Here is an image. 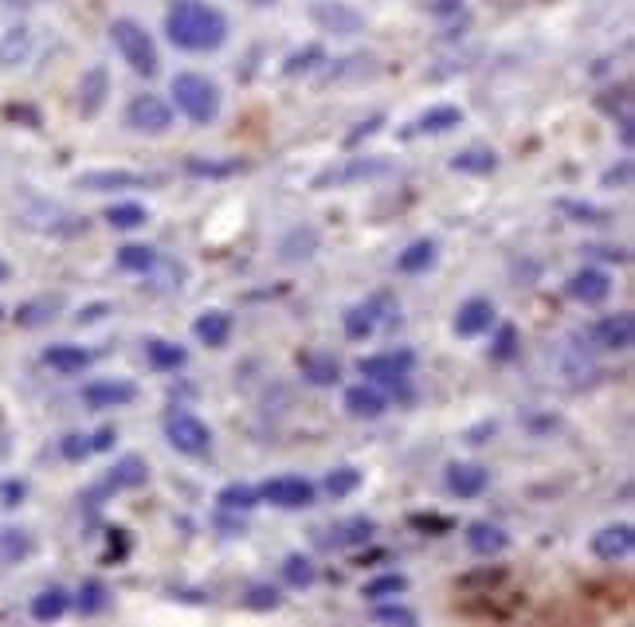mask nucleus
Returning <instances> with one entry per match:
<instances>
[{
  "mask_svg": "<svg viewBox=\"0 0 635 627\" xmlns=\"http://www.w3.org/2000/svg\"><path fill=\"white\" fill-rule=\"evenodd\" d=\"M166 36L173 48L205 56V51L224 48L228 39V16L208 0H176L166 12Z\"/></svg>",
  "mask_w": 635,
  "mask_h": 627,
  "instance_id": "1",
  "label": "nucleus"
},
{
  "mask_svg": "<svg viewBox=\"0 0 635 627\" xmlns=\"http://www.w3.org/2000/svg\"><path fill=\"white\" fill-rule=\"evenodd\" d=\"M392 314H396V303H392L389 294H377V298H369V303L353 306V310H345V337L365 342V337L377 333V325L389 322Z\"/></svg>",
  "mask_w": 635,
  "mask_h": 627,
  "instance_id": "10",
  "label": "nucleus"
},
{
  "mask_svg": "<svg viewBox=\"0 0 635 627\" xmlns=\"http://www.w3.org/2000/svg\"><path fill=\"white\" fill-rule=\"evenodd\" d=\"M494 325V303L490 298H467L455 314V333L460 337H479Z\"/></svg>",
  "mask_w": 635,
  "mask_h": 627,
  "instance_id": "22",
  "label": "nucleus"
},
{
  "mask_svg": "<svg viewBox=\"0 0 635 627\" xmlns=\"http://www.w3.org/2000/svg\"><path fill=\"white\" fill-rule=\"evenodd\" d=\"M16 499H24V482H9L4 487V506H20Z\"/></svg>",
  "mask_w": 635,
  "mask_h": 627,
  "instance_id": "52",
  "label": "nucleus"
},
{
  "mask_svg": "<svg viewBox=\"0 0 635 627\" xmlns=\"http://www.w3.org/2000/svg\"><path fill=\"white\" fill-rule=\"evenodd\" d=\"M373 619L377 624H396V627H416V612L404 604H381L377 600V607H373Z\"/></svg>",
  "mask_w": 635,
  "mask_h": 627,
  "instance_id": "44",
  "label": "nucleus"
},
{
  "mask_svg": "<svg viewBox=\"0 0 635 627\" xmlns=\"http://www.w3.org/2000/svg\"><path fill=\"white\" fill-rule=\"evenodd\" d=\"M565 208V212H573V216H581V224H600V220H605V212H600V208H593V205H561Z\"/></svg>",
  "mask_w": 635,
  "mask_h": 627,
  "instance_id": "48",
  "label": "nucleus"
},
{
  "mask_svg": "<svg viewBox=\"0 0 635 627\" xmlns=\"http://www.w3.org/2000/svg\"><path fill=\"white\" fill-rule=\"evenodd\" d=\"M467 549L475 557H499L510 549V533L494 521H471L467 526Z\"/></svg>",
  "mask_w": 635,
  "mask_h": 627,
  "instance_id": "21",
  "label": "nucleus"
},
{
  "mask_svg": "<svg viewBox=\"0 0 635 627\" xmlns=\"http://www.w3.org/2000/svg\"><path fill=\"white\" fill-rule=\"evenodd\" d=\"M126 126L134 134H166L173 126V107L157 95H137L126 107Z\"/></svg>",
  "mask_w": 635,
  "mask_h": 627,
  "instance_id": "9",
  "label": "nucleus"
},
{
  "mask_svg": "<svg viewBox=\"0 0 635 627\" xmlns=\"http://www.w3.org/2000/svg\"><path fill=\"white\" fill-rule=\"evenodd\" d=\"M75 185L87 193H122V188H149L154 176L130 173V169H95V173H78Z\"/></svg>",
  "mask_w": 635,
  "mask_h": 627,
  "instance_id": "13",
  "label": "nucleus"
},
{
  "mask_svg": "<svg viewBox=\"0 0 635 627\" xmlns=\"http://www.w3.org/2000/svg\"><path fill=\"white\" fill-rule=\"evenodd\" d=\"M389 401H384V392H377V384H353L345 389V411H350L353 420H381Z\"/></svg>",
  "mask_w": 635,
  "mask_h": 627,
  "instance_id": "20",
  "label": "nucleus"
},
{
  "mask_svg": "<svg viewBox=\"0 0 635 627\" xmlns=\"http://www.w3.org/2000/svg\"><path fill=\"white\" fill-rule=\"evenodd\" d=\"M59 306H63L59 298H39V303L20 306L16 322H20V325H44V322H51V318H56Z\"/></svg>",
  "mask_w": 635,
  "mask_h": 627,
  "instance_id": "42",
  "label": "nucleus"
},
{
  "mask_svg": "<svg viewBox=\"0 0 635 627\" xmlns=\"http://www.w3.org/2000/svg\"><path fill=\"white\" fill-rule=\"evenodd\" d=\"M451 169H455V173H471V176H487L499 169V153H494V149H479V146L463 149V153L451 157Z\"/></svg>",
  "mask_w": 635,
  "mask_h": 627,
  "instance_id": "30",
  "label": "nucleus"
},
{
  "mask_svg": "<svg viewBox=\"0 0 635 627\" xmlns=\"http://www.w3.org/2000/svg\"><path fill=\"white\" fill-rule=\"evenodd\" d=\"M318 247H322V232H318L314 224H298L283 235L279 259H283V263H306V259H314Z\"/></svg>",
  "mask_w": 635,
  "mask_h": 627,
  "instance_id": "17",
  "label": "nucleus"
},
{
  "mask_svg": "<svg viewBox=\"0 0 635 627\" xmlns=\"http://www.w3.org/2000/svg\"><path fill=\"white\" fill-rule=\"evenodd\" d=\"M146 479H149L146 459H142V455H122V459L110 467L102 490H137V487H146Z\"/></svg>",
  "mask_w": 635,
  "mask_h": 627,
  "instance_id": "24",
  "label": "nucleus"
},
{
  "mask_svg": "<svg viewBox=\"0 0 635 627\" xmlns=\"http://www.w3.org/2000/svg\"><path fill=\"white\" fill-rule=\"evenodd\" d=\"M401 592H408V577H401V573L373 577V580H365V588H362L365 600H396Z\"/></svg>",
  "mask_w": 635,
  "mask_h": 627,
  "instance_id": "37",
  "label": "nucleus"
},
{
  "mask_svg": "<svg viewBox=\"0 0 635 627\" xmlns=\"http://www.w3.org/2000/svg\"><path fill=\"white\" fill-rule=\"evenodd\" d=\"M110 39H114L118 56L126 59L130 71H134V75L154 78L157 71H161V56H157L154 36H149V32L142 28V24H137V20L118 16L114 24H110Z\"/></svg>",
  "mask_w": 635,
  "mask_h": 627,
  "instance_id": "3",
  "label": "nucleus"
},
{
  "mask_svg": "<svg viewBox=\"0 0 635 627\" xmlns=\"http://www.w3.org/2000/svg\"><path fill=\"white\" fill-rule=\"evenodd\" d=\"M412 365H416V353L412 349H384V353H373V357H362V361H357V372H362L369 384L404 389L412 377Z\"/></svg>",
  "mask_w": 635,
  "mask_h": 627,
  "instance_id": "4",
  "label": "nucleus"
},
{
  "mask_svg": "<svg viewBox=\"0 0 635 627\" xmlns=\"http://www.w3.org/2000/svg\"><path fill=\"white\" fill-rule=\"evenodd\" d=\"M4 279H9V263H4V259H0V283H4Z\"/></svg>",
  "mask_w": 635,
  "mask_h": 627,
  "instance_id": "56",
  "label": "nucleus"
},
{
  "mask_svg": "<svg viewBox=\"0 0 635 627\" xmlns=\"http://www.w3.org/2000/svg\"><path fill=\"white\" fill-rule=\"evenodd\" d=\"M310 20L318 24V32H330V36H357L365 32V16L345 0H314Z\"/></svg>",
  "mask_w": 635,
  "mask_h": 627,
  "instance_id": "8",
  "label": "nucleus"
},
{
  "mask_svg": "<svg viewBox=\"0 0 635 627\" xmlns=\"http://www.w3.org/2000/svg\"><path fill=\"white\" fill-rule=\"evenodd\" d=\"M146 357H149V365H154V369H161V372H176L181 365L188 361V353L181 349V345L166 342V337H149V342H146Z\"/></svg>",
  "mask_w": 635,
  "mask_h": 627,
  "instance_id": "32",
  "label": "nucleus"
},
{
  "mask_svg": "<svg viewBox=\"0 0 635 627\" xmlns=\"http://www.w3.org/2000/svg\"><path fill=\"white\" fill-rule=\"evenodd\" d=\"M157 263H161V259H157L154 247H142V244H126V247H118V267H122V271L146 274V271H154Z\"/></svg>",
  "mask_w": 635,
  "mask_h": 627,
  "instance_id": "36",
  "label": "nucleus"
},
{
  "mask_svg": "<svg viewBox=\"0 0 635 627\" xmlns=\"http://www.w3.org/2000/svg\"><path fill=\"white\" fill-rule=\"evenodd\" d=\"M612 294V274L600 271V267H581L573 279H569V298H577L585 306H600Z\"/></svg>",
  "mask_w": 635,
  "mask_h": 627,
  "instance_id": "16",
  "label": "nucleus"
},
{
  "mask_svg": "<svg viewBox=\"0 0 635 627\" xmlns=\"http://www.w3.org/2000/svg\"><path fill=\"white\" fill-rule=\"evenodd\" d=\"M463 126V110L460 107H431L428 114H420L412 122L408 134H448V130Z\"/></svg>",
  "mask_w": 635,
  "mask_h": 627,
  "instance_id": "28",
  "label": "nucleus"
},
{
  "mask_svg": "<svg viewBox=\"0 0 635 627\" xmlns=\"http://www.w3.org/2000/svg\"><path fill=\"white\" fill-rule=\"evenodd\" d=\"M381 122H384V114H373L369 122H362V130H353V134L345 137V146H357V142H362V137L377 134V126H381Z\"/></svg>",
  "mask_w": 635,
  "mask_h": 627,
  "instance_id": "49",
  "label": "nucleus"
},
{
  "mask_svg": "<svg viewBox=\"0 0 635 627\" xmlns=\"http://www.w3.org/2000/svg\"><path fill=\"white\" fill-rule=\"evenodd\" d=\"M107 314V306H90V310L78 314V322H95V318H102Z\"/></svg>",
  "mask_w": 635,
  "mask_h": 627,
  "instance_id": "54",
  "label": "nucleus"
},
{
  "mask_svg": "<svg viewBox=\"0 0 635 627\" xmlns=\"http://www.w3.org/2000/svg\"><path fill=\"white\" fill-rule=\"evenodd\" d=\"M71 607V592L68 588H44L36 600H32V619H39V624H51V619H59L63 612Z\"/></svg>",
  "mask_w": 635,
  "mask_h": 627,
  "instance_id": "31",
  "label": "nucleus"
},
{
  "mask_svg": "<svg viewBox=\"0 0 635 627\" xmlns=\"http://www.w3.org/2000/svg\"><path fill=\"white\" fill-rule=\"evenodd\" d=\"M216 502H220L224 514H247V509L259 506V490L247 487V482H228V487L216 494Z\"/></svg>",
  "mask_w": 635,
  "mask_h": 627,
  "instance_id": "33",
  "label": "nucleus"
},
{
  "mask_svg": "<svg viewBox=\"0 0 635 627\" xmlns=\"http://www.w3.org/2000/svg\"><path fill=\"white\" fill-rule=\"evenodd\" d=\"M412 526L416 529H451V518H424V514H416Z\"/></svg>",
  "mask_w": 635,
  "mask_h": 627,
  "instance_id": "51",
  "label": "nucleus"
},
{
  "mask_svg": "<svg viewBox=\"0 0 635 627\" xmlns=\"http://www.w3.org/2000/svg\"><path fill=\"white\" fill-rule=\"evenodd\" d=\"M392 161L381 157H345L342 165H330L326 173L314 176V188H345V185H362V181H377V176H389Z\"/></svg>",
  "mask_w": 635,
  "mask_h": 627,
  "instance_id": "5",
  "label": "nucleus"
},
{
  "mask_svg": "<svg viewBox=\"0 0 635 627\" xmlns=\"http://www.w3.org/2000/svg\"><path fill=\"white\" fill-rule=\"evenodd\" d=\"M362 487V470H353V467H338L326 475V494H330L333 502L338 499H350L353 490Z\"/></svg>",
  "mask_w": 635,
  "mask_h": 627,
  "instance_id": "40",
  "label": "nucleus"
},
{
  "mask_svg": "<svg viewBox=\"0 0 635 627\" xmlns=\"http://www.w3.org/2000/svg\"><path fill=\"white\" fill-rule=\"evenodd\" d=\"M632 342H635V318L627 310L608 314V318H600V322L593 325V345H600V349L624 353V349H632Z\"/></svg>",
  "mask_w": 635,
  "mask_h": 627,
  "instance_id": "14",
  "label": "nucleus"
},
{
  "mask_svg": "<svg viewBox=\"0 0 635 627\" xmlns=\"http://www.w3.org/2000/svg\"><path fill=\"white\" fill-rule=\"evenodd\" d=\"M32 51V32L20 24V28H9L4 32V39H0V63L4 67H16V63H24Z\"/></svg>",
  "mask_w": 635,
  "mask_h": 627,
  "instance_id": "34",
  "label": "nucleus"
},
{
  "mask_svg": "<svg viewBox=\"0 0 635 627\" xmlns=\"http://www.w3.org/2000/svg\"><path fill=\"white\" fill-rule=\"evenodd\" d=\"M83 401L95 411L126 408V404L137 401V384L126 381V377H102V381H90L87 389H83Z\"/></svg>",
  "mask_w": 635,
  "mask_h": 627,
  "instance_id": "11",
  "label": "nucleus"
},
{
  "mask_svg": "<svg viewBox=\"0 0 635 627\" xmlns=\"http://www.w3.org/2000/svg\"><path fill=\"white\" fill-rule=\"evenodd\" d=\"M244 604L252 607V612H274V607L283 604V592H279L274 585H252L247 588Z\"/></svg>",
  "mask_w": 635,
  "mask_h": 627,
  "instance_id": "43",
  "label": "nucleus"
},
{
  "mask_svg": "<svg viewBox=\"0 0 635 627\" xmlns=\"http://www.w3.org/2000/svg\"><path fill=\"white\" fill-rule=\"evenodd\" d=\"M107 95H110V75H107V67L83 71V78H78V114H83V118H95L98 110L107 107Z\"/></svg>",
  "mask_w": 635,
  "mask_h": 627,
  "instance_id": "18",
  "label": "nucleus"
},
{
  "mask_svg": "<svg viewBox=\"0 0 635 627\" xmlns=\"http://www.w3.org/2000/svg\"><path fill=\"white\" fill-rule=\"evenodd\" d=\"M303 372H306V381H310V384L326 389V384H338V377H342V365H338V357H333V353H306V357H303Z\"/></svg>",
  "mask_w": 635,
  "mask_h": 627,
  "instance_id": "29",
  "label": "nucleus"
},
{
  "mask_svg": "<svg viewBox=\"0 0 635 627\" xmlns=\"http://www.w3.org/2000/svg\"><path fill=\"white\" fill-rule=\"evenodd\" d=\"M232 330H235V322H232V314L228 310H208L193 322L196 342L208 345V349H224L228 337H232Z\"/></svg>",
  "mask_w": 635,
  "mask_h": 627,
  "instance_id": "23",
  "label": "nucleus"
},
{
  "mask_svg": "<svg viewBox=\"0 0 635 627\" xmlns=\"http://www.w3.org/2000/svg\"><path fill=\"white\" fill-rule=\"evenodd\" d=\"M487 487H490V475L479 463H451L448 467V490L455 499H479Z\"/></svg>",
  "mask_w": 635,
  "mask_h": 627,
  "instance_id": "19",
  "label": "nucleus"
},
{
  "mask_svg": "<svg viewBox=\"0 0 635 627\" xmlns=\"http://www.w3.org/2000/svg\"><path fill=\"white\" fill-rule=\"evenodd\" d=\"M377 533V521L373 518H350L338 529H330V538H322V545L330 549H350V545H365V541Z\"/></svg>",
  "mask_w": 635,
  "mask_h": 627,
  "instance_id": "27",
  "label": "nucleus"
},
{
  "mask_svg": "<svg viewBox=\"0 0 635 627\" xmlns=\"http://www.w3.org/2000/svg\"><path fill=\"white\" fill-rule=\"evenodd\" d=\"M588 255H600V259H616V263H627L624 247H585Z\"/></svg>",
  "mask_w": 635,
  "mask_h": 627,
  "instance_id": "50",
  "label": "nucleus"
},
{
  "mask_svg": "<svg viewBox=\"0 0 635 627\" xmlns=\"http://www.w3.org/2000/svg\"><path fill=\"white\" fill-rule=\"evenodd\" d=\"M0 318H4V310H0Z\"/></svg>",
  "mask_w": 635,
  "mask_h": 627,
  "instance_id": "58",
  "label": "nucleus"
},
{
  "mask_svg": "<svg viewBox=\"0 0 635 627\" xmlns=\"http://www.w3.org/2000/svg\"><path fill=\"white\" fill-rule=\"evenodd\" d=\"M514 349H518V330H514V325H502L499 337H494V357L506 361V357H514Z\"/></svg>",
  "mask_w": 635,
  "mask_h": 627,
  "instance_id": "46",
  "label": "nucleus"
},
{
  "mask_svg": "<svg viewBox=\"0 0 635 627\" xmlns=\"http://www.w3.org/2000/svg\"><path fill=\"white\" fill-rule=\"evenodd\" d=\"M235 169H244V165H240V161L216 165V161H200V157H193V161H188V173H193V176H228V173H235Z\"/></svg>",
  "mask_w": 635,
  "mask_h": 627,
  "instance_id": "45",
  "label": "nucleus"
},
{
  "mask_svg": "<svg viewBox=\"0 0 635 627\" xmlns=\"http://www.w3.org/2000/svg\"><path fill=\"white\" fill-rule=\"evenodd\" d=\"M28 553H32V538L24 529H16V526L0 529V565H20Z\"/></svg>",
  "mask_w": 635,
  "mask_h": 627,
  "instance_id": "35",
  "label": "nucleus"
},
{
  "mask_svg": "<svg viewBox=\"0 0 635 627\" xmlns=\"http://www.w3.org/2000/svg\"><path fill=\"white\" fill-rule=\"evenodd\" d=\"M169 95H173V107L181 110L193 126H212L216 118H220V102H224V98H220V87H216L208 75H200V71H181V75L173 78Z\"/></svg>",
  "mask_w": 635,
  "mask_h": 627,
  "instance_id": "2",
  "label": "nucleus"
},
{
  "mask_svg": "<svg viewBox=\"0 0 635 627\" xmlns=\"http://www.w3.org/2000/svg\"><path fill=\"white\" fill-rule=\"evenodd\" d=\"M110 443H114V431L102 428V431H98V435H95V440H90V451H107Z\"/></svg>",
  "mask_w": 635,
  "mask_h": 627,
  "instance_id": "53",
  "label": "nucleus"
},
{
  "mask_svg": "<svg viewBox=\"0 0 635 627\" xmlns=\"http://www.w3.org/2000/svg\"><path fill=\"white\" fill-rule=\"evenodd\" d=\"M632 549H635V529L627 526V521H620V526H605L600 533H593V557L608 561V565L632 557Z\"/></svg>",
  "mask_w": 635,
  "mask_h": 627,
  "instance_id": "15",
  "label": "nucleus"
},
{
  "mask_svg": "<svg viewBox=\"0 0 635 627\" xmlns=\"http://www.w3.org/2000/svg\"><path fill=\"white\" fill-rule=\"evenodd\" d=\"M255 9H267V4H274V0H252Z\"/></svg>",
  "mask_w": 635,
  "mask_h": 627,
  "instance_id": "57",
  "label": "nucleus"
},
{
  "mask_svg": "<svg viewBox=\"0 0 635 627\" xmlns=\"http://www.w3.org/2000/svg\"><path fill=\"white\" fill-rule=\"evenodd\" d=\"M63 455H68V459H87L90 440L87 435H68V440H63Z\"/></svg>",
  "mask_w": 635,
  "mask_h": 627,
  "instance_id": "47",
  "label": "nucleus"
},
{
  "mask_svg": "<svg viewBox=\"0 0 635 627\" xmlns=\"http://www.w3.org/2000/svg\"><path fill=\"white\" fill-rule=\"evenodd\" d=\"M436 259H440V244H436V239H416V244H408L396 255V271L424 274L428 267H436Z\"/></svg>",
  "mask_w": 635,
  "mask_h": 627,
  "instance_id": "26",
  "label": "nucleus"
},
{
  "mask_svg": "<svg viewBox=\"0 0 635 627\" xmlns=\"http://www.w3.org/2000/svg\"><path fill=\"white\" fill-rule=\"evenodd\" d=\"M9 9H36V4H48V0H4Z\"/></svg>",
  "mask_w": 635,
  "mask_h": 627,
  "instance_id": "55",
  "label": "nucleus"
},
{
  "mask_svg": "<svg viewBox=\"0 0 635 627\" xmlns=\"http://www.w3.org/2000/svg\"><path fill=\"white\" fill-rule=\"evenodd\" d=\"M20 220H24V228H36V232H48V235H71L83 228L78 216H71L68 208L59 205H48V200H36L32 208H24Z\"/></svg>",
  "mask_w": 635,
  "mask_h": 627,
  "instance_id": "12",
  "label": "nucleus"
},
{
  "mask_svg": "<svg viewBox=\"0 0 635 627\" xmlns=\"http://www.w3.org/2000/svg\"><path fill=\"white\" fill-rule=\"evenodd\" d=\"M283 580L291 588H310L314 580H318V568H314V561L303 557V553H291V557L283 561Z\"/></svg>",
  "mask_w": 635,
  "mask_h": 627,
  "instance_id": "39",
  "label": "nucleus"
},
{
  "mask_svg": "<svg viewBox=\"0 0 635 627\" xmlns=\"http://www.w3.org/2000/svg\"><path fill=\"white\" fill-rule=\"evenodd\" d=\"M146 220H149V212L142 205H134V200H122V205L107 208V224L118 228V232H134V228H142Z\"/></svg>",
  "mask_w": 635,
  "mask_h": 627,
  "instance_id": "38",
  "label": "nucleus"
},
{
  "mask_svg": "<svg viewBox=\"0 0 635 627\" xmlns=\"http://www.w3.org/2000/svg\"><path fill=\"white\" fill-rule=\"evenodd\" d=\"M107 600H110V592H107V585L102 580H83V588H78V612L83 616H98L102 607H107Z\"/></svg>",
  "mask_w": 635,
  "mask_h": 627,
  "instance_id": "41",
  "label": "nucleus"
},
{
  "mask_svg": "<svg viewBox=\"0 0 635 627\" xmlns=\"http://www.w3.org/2000/svg\"><path fill=\"white\" fill-rule=\"evenodd\" d=\"M90 361H95V357H90L83 345H48V349H44V365L56 369L59 377H75V372H83Z\"/></svg>",
  "mask_w": 635,
  "mask_h": 627,
  "instance_id": "25",
  "label": "nucleus"
},
{
  "mask_svg": "<svg viewBox=\"0 0 635 627\" xmlns=\"http://www.w3.org/2000/svg\"><path fill=\"white\" fill-rule=\"evenodd\" d=\"M314 499H318L314 482L298 479V475H279V479H267L259 487V502H271L279 509H310Z\"/></svg>",
  "mask_w": 635,
  "mask_h": 627,
  "instance_id": "7",
  "label": "nucleus"
},
{
  "mask_svg": "<svg viewBox=\"0 0 635 627\" xmlns=\"http://www.w3.org/2000/svg\"><path fill=\"white\" fill-rule=\"evenodd\" d=\"M166 440L173 443L181 455H208L212 447V431L200 416L193 411H169L166 416Z\"/></svg>",
  "mask_w": 635,
  "mask_h": 627,
  "instance_id": "6",
  "label": "nucleus"
}]
</instances>
